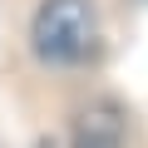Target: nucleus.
<instances>
[{
	"instance_id": "nucleus-2",
	"label": "nucleus",
	"mask_w": 148,
	"mask_h": 148,
	"mask_svg": "<svg viewBox=\"0 0 148 148\" xmlns=\"http://www.w3.org/2000/svg\"><path fill=\"white\" fill-rule=\"evenodd\" d=\"M123 143H128V114L114 99H94L79 109L69 148H123Z\"/></svg>"
},
{
	"instance_id": "nucleus-1",
	"label": "nucleus",
	"mask_w": 148,
	"mask_h": 148,
	"mask_svg": "<svg viewBox=\"0 0 148 148\" xmlns=\"http://www.w3.org/2000/svg\"><path fill=\"white\" fill-rule=\"evenodd\" d=\"M30 40H35V54L45 64H79L94 54V40H99V20H94V5L89 0H45L30 20Z\"/></svg>"
}]
</instances>
